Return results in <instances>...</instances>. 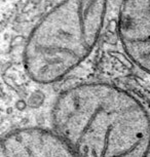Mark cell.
I'll list each match as a JSON object with an SVG mask.
<instances>
[{"instance_id":"1","label":"cell","mask_w":150,"mask_h":157,"mask_svg":"<svg viewBox=\"0 0 150 157\" xmlns=\"http://www.w3.org/2000/svg\"><path fill=\"white\" fill-rule=\"evenodd\" d=\"M56 132L76 157H146L150 117L133 94L112 84L75 85L52 110Z\"/></svg>"},{"instance_id":"2","label":"cell","mask_w":150,"mask_h":157,"mask_svg":"<svg viewBox=\"0 0 150 157\" xmlns=\"http://www.w3.org/2000/svg\"><path fill=\"white\" fill-rule=\"evenodd\" d=\"M108 0H62L33 28L24 65L31 79L52 83L78 66L95 47Z\"/></svg>"},{"instance_id":"3","label":"cell","mask_w":150,"mask_h":157,"mask_svg":"<svg viewBox=\"0 0 150 157\" xmlns=\"http://www.w3.org/2000/svg\"><path fill=\"white\" fill-rule=\"evenodd\" d=\"M118 33L128 57L150 74V0H123Z\"/></svg>"},{"instance_id":"4","label":"cell","mask_w":150,"mask_h":157,"mask_svg":"<svg viewBox=\"0 0 150 157\" xmlns=\"http://www.w3.org/2000/svg\"><path fill=\"white\" fill-rule=\"evenodd\" d=\"M0 157H76L57 132L36 127L14 129L4 136Z\"/></svg>"}]
</instances>
